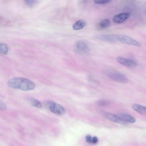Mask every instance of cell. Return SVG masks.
<instances>
[{
  "instance_id": "cell-6",
  "label": "cell",
  "mask_w": 146,
  "mask_h": 146,
  "mask_svg": "<svg viewBox=\"0 0 146 146\" xmlns=\"http://www.w3.org/2000/svg\"><path fill=\"white\" fill-rule=\"evenodd\" d=\"M130 13H124L117 14L113 18V21L115 23H120L125 21L130 17Z\"/></svg>"
},
{
  "instance_id": "cell-9",
  "label": "cell",
  "mask_w": 146,
  "mask_h": 146,
  "mask_svg": "<svg viewBox=\"0 0 146 146\" xmlns=\"http://www.w3.org/2000/svg\"><path fill=\"white\" fill-rule=\"evenodd\" d=\"M122 120L126 123H135L136 119L135 117L128 114L121 113L118 116Z\"/></svg>"
},
{
  "instance_id": "cell-16",
  "label": "cell",
  "mask_w": 146,
  "mask_h": 146,
  "mask_svg": "<svg viewBox=\"0 0 146 146\" xmlns=\"http://www.w3.org/2000/svg\"><path fill=\"white\" fill-rule=\"evenodd\" d=\"M110 20L108 19H105L102 21L100 24V27L102 28H105L108 27L110 24Z\"/></svg>"
},
{
  "instance_id": "cell-7",
  "label": "cell",
  "mask_w": 146,
  "mask_h": 146,
  "mask_svg": "<svg viewBox=\"0 0 146 146\" xmlns=\"http://www.w3.org/2000/svg\"><path fill=\"white\" fill-rule=\"evenodd\" d=\"M104 116L109 120L116 123L121 124H124L126 123L122 120L118 116L111 113H104Z\"/></svg>"
},
{
  "instance_id": "cell-8",
  "label": "cell",
  "mask_w": 146,
  "mask_h": 146,
  "mask_svg": "<svg viewBox=\"0 0 146 146\" xmlns=\"http://www.w3.org/2000/svg\"><path fill=\"white\" fill-rule=\"evenodd\" d=\"M116 35H100L97 36L98 38L102 40L110 42H115L117 41Z\"/></svg>"
},
{
  "instance_id": "cell-2",
  "label": "cell",
  "mask_w": 146,
  "mask_h": 146,
  "mask_svg": "<svg viewBox=\"0 0 146 146\" xmlns=\"http://www.w3.org/2000/svg\"><path fill=\"white\" fill-rule=\"evenodd\" d=\"M104 74L107 77L114 81L122 83L128 82V80L126 76L120 73L114 71H105Z\"/></svg>"
},
{
  "instance_id": "cell-17",
  "label": "cell",
  "mask_w": 146,
  "mask_h": 146,
  "mask_svg": "<svg viewBox=\"0 0 146 146\" xmlns=\"http://www.w3.org/2000/svg\"><path fill=\"white\" fill-rule=\"evenodd\" d=\"M25 1L26 5L29 7H33L38 3V1L36 0H25Z\"/></svg>"
},
{
  "instance_id": "cell-14",
  "label": "cell",
  "mask_w": 146,
  "mask_h": 146,
  "mask_svg": "<svg viewBox=\"0 0 146 146\" xmlns=\"http://www.w3.org/2000/svg\"><path fill=\"white\" fill-rule=\"evenodd\" d=\"M110 103V102L109 101L104 99L99 100L96 102V104L97 105L99 106H108Z\"/></svg>"
},
{
  "instance_id": "cell-11",
  "label": "cell",
  "mask_w": 146,
  "mask_h": 146,
  "mask_svg": "<svg viewBox=\"0 0 146 146\" xmlns=\"http://www.w3.org/2000/svg\"><path fill=\"white\" fill-rule=\"evenodd\" d=\"M132 108L139 113L146 115V107L139 104H134L132 105Z\"/></svg>"
},
{
  "instance_id": "cell-21",
  "label": "cell",
  "mask_w": 146,
  "mask_h": 146,
  "mask_svg": "<svg viewBox=\"0 0 146 146\" xmlns=\"http://www.w3.org/2000/svg\"><path fill=\"white\" fill-rule=\"evenodd\" d=\"M0 106L1 108L2 109H5L6 108V106L4 104L1 103Z\"/></svg>"
},
{
  "instance_id": "cell-18",
  "label": "cell",
  "mask_w": 146,
  "mask_h": 146,
  "mask_svg": "<svg viewBox=\"0 0 146 146\" xmlns=\"http://www.w3.org/2000/svg\"><path fill=\"white\" fill-rule=\"evenodd\" d=\"M94 1L96 4H104L108 3H110L111 1L110 0H94Z\"/></svg>"
},
{
  "instance_id": "cell-19",
  "label": "cell",
  "mask_w": 146,
  "mask_h": 146,
  "mask_svg": "<svg viewBox=\"0 0 146 146\" xmlns=\"http://www.w3.org/2000/svg\"><path fill=\"white\" fill-rule=\"evenodd\" d=\"M92 137L90 135H86L85 137V140L88 143L92 144Z\"/></svg>"
},
{
  "instance_id": "cell-3",
  "label": "cell",
  "mask_w": 146,
  "mask_h": 146,
  "mask_svg": "<svg viewBox=\"0 0 146 146\" xmlns=\"http://www.w3.org/2000/svg\"><path fill=\"white\" fill-rule=\"evenodd\" d=\"M116 36L117 41L123 43L137 47L141 46L140 42L130 37L122 35H116Z\"/></svg>"
},
{
  "instance_id": "cell-20",
  "label": "cell",
  "mask_w": 146,
  "mask_h": 146,
  "mask_svg": "<svg viewBox=\"0 0 146 146\" xmlns=\"http://www.w3.org/2000/svg\"><path fill=\"white\" fill-rule=\"evenodd\" d=\"M98 139L96 137L94 136L92 137V144H96L98 143Z\"/></svg>"
},
{
  "instance_id": "cell-12",
  "label": "cell",
  "mask_w": 146,
  "mask_h": 146,
  "mask_svg": "<svg viewBox=\"0 0 146 146\" xmlns=\"http://www.w3.org/2000/svg\"><path fill=\"white\" fill-rule=\"evenodd\" d=\"M86 22L83 19L79 20L74 23L72 26L73 29L75 30H80L83 29L86 25Z\"/></svg>"
},
{
  "instance_id": "cell-1",
  "label": "cell",
  "mask_w": 146,
  "mask_h": 146,
  "mask_svg": "<svg viewBox=\"0 0 146 146\" xmlns=\"http://www.w3.org/2000/svg\"><path fill=\"white\" fill-rule=\"evenodd\" d=\"M8 86L13 88L28 91L33 89L35 84L32 82L27 78H14L9 80L8 82Z\"/></svg>"
},
{
  "instance_id": "cell-5",
  "label": "cell",
  "mask_w": 146,
  "mask_h": 146,
  "mask_svg": "<svg viewBox=\"0 0 146 146\" xmlns=\"http://www.w3.org/2000/svg\"><path fill=\"white\" fill-rule=\"evenodd\" d=\"M116 60L118 63L128 68H133L136 66L137 65L136 62L133 60L121 56L117 57Z\"/></svg>"
},
{
  "instance_id": "cell-13",
  "label": "cell",
  "mask_w": 146,
  "mask_h": 146,
  "mask_svg": "<svg viewBox=\"0 0 146 146\" xmlns=\"http://www.w3.org/2000/svg\"><path fill=\"white\" fill-rule=\"evenodd\" d=\"M30 102L33 106L38 108H41L42 107L41 103L38 100L34 98H31L29 100Z\"/></svg>"
},
{
  "instance_id": "cell-4",
  "label": "cell",
  "mask_w": 146,
  "mask_h": 146,
  "mask_svg": "<svg viewBox=\"0 0 146 146\" xmlns=\"http://www.w3.org/2000/svg\"><path fill=\"white\" fill-rule=\"evenodd\" d=\"M49 109L54 113L59 115H63L65 113V109L62 105L52 102L49 103Z\"/></svg>"
},
{
  "instance_id": "cell-15",
  "label": "cell",
  "mask_w": 146,
  "mask_h": 146,
  "mask_svg": "<svg viewBox=\"0 0 146 146\" xmlns=\"http://www.w3.org/2000/svg\"><path fill=\"white\" fill-rule=\"evenodd\" d=\"M8 47L5 44L1 43L0 44V51L1 53L5 54L7 52Z\"/></svg>"
},
{
  "instance_id": "cell-10",
  "label": "cell",
  "mask_w": 146,
  "mask_h": 146,
  "mask_svg": "<svg viewBox=\"0 0 146 146\" xmlns=\"http://www.w3.org/2000/svg\"><path fill=\"white\" fill-rule=\"evenodd\" d=\"M76 47L79 50L83 52L87 53L89 51L88 45L83 41H78L76 44Z\"/></svg>"
}]
</instances>
